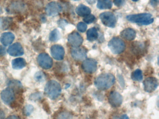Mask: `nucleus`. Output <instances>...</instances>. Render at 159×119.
I'll list each match as a JSON object with an SVG mask.
<instances>
[{"label":"nucleus","mask_w":159,"mask_h":119,"mask_svg":"<svg viewBox=\"0 0 159 119\" xmlns=\"http://www.w3.org/2000/svg\"><path fill=\"white\" fill-rule=\"evenodd\" d=\"M114 76L111 73L101 74L95 81V85L100 90H107L110 88L115 82Z\"/></svg>","instance_id":"1"},{"label":"nucleus","mask_w":159,"mask_h":119,"mask_svg":"<svg viewBox=\"0 0 159 119\" xmlns=\"http://www.w3.org/2000/svg\"><path fill=\"white\" fill-rule=\"evenodd\" d=\"M44 90L50 98L56 99L61 94V86L59 83L54 80H52L46 84Z\"/></svg>","instance_id":"2"},{"label":"nucleus","mask_w":159,"mask_h":119,"mask_svg":"<svg viewBox=\"0 0 159 119\" xmlns=\"http://www.w3.org/2000/svg\"><path fill=\"white\" fill-rule=\"evenodd\" d=\"M126 19L131 22L143 25L151 24L153 21L152 15L148 13L130 15L126 16Z\"/></svg>","instance_id":"3"},{"label":"nucleus","mask_w":159,"mask_h":119,"mask_svg":"<svg viewBox=\"0 0 159 119\" xmlns=\"http://www.w3.org/2000/svg\"><path fill=\"white\" fill-rule=\"evenodd\" d=\"M108 46L113 54H120L124 51L125 44L120 38L114 37L109 42Z\"/></svg>","instance_id":"4"},{"label":"nucleus","mask_w":159,"mask_h":119,"mask_svg":"<svg viewBox=\"0 0 159 119\" xmlns=\"http://www.w3.org/2000/svg\"><path fill=\"white\" fill-rule=\"evenodd\" d=\"M102 23L107 27L112 28L115 26L116 18L114 14L111 12H104L99 16Z\"/></svg>","instance_id":"5"},{"label":"nucleus","mask_w":159,"mask_h":119,"mask_svg":"<svg viewBox=\"0 0 159 119\" xmlns=\"http://www.w3.org/2000/svg\"><path fill=\"white\" fill-rule=\"evenodd\" d=\"M39 65L44 69L51 68L53 65V61L51 57L45 53L40 54L38 57Z\"/></svg>","instance_id":"6"},{"label":"nucleus","mask_w":159,"mask_h":119,"mask_svg":"<svg viewBox=\"0 0 159 119\" xmlns=\"http://www.w3.org/2000/svg\"><path fill=\"white\" fill-rule=\"evenodd\" d=\"M15 95L13 89L11 87H8L4 89L1 93L2 99L7 105L11 104L15 99Z\"/></svg>","instance_id":"7"},{"label":"nucleus","mask_w":159,"mask_h":119,"mask_svg":"<svg viewBox=\"0 0 159 119\" xmlns=\"http://www.w3.org/2000/svg\"><path fill=\"white\" fill-rule=\"evenodd\" d=\"M143 85L145 91L148 93H151L157 88L158 86V80L154 77H148L145 79Z\"/></svg>","instance_id":"8"},{"label":"nucleus","mask_w":159,"mask_h":119,"mask_svg":"<svg viewBox=\"0 0 159 119\" xmlns=\"http://www.w3.org/2000/svg\"><path fill=\"white\" fill-rule=\"evenodd\" d=\"M72 57L76 60H82L87 56V50L83 47H74L71 50Z\"/></svg>","instance_id":"9"},{"label":"nucleus","mask_w":159,"mask_h":119,"mask_svg":"<svg viewBox=\"0 0 159 119\" xmlns=\"http://www.w3.org/2000/svg\"><path fill=\"white\" fill-rule=\"evenodd\" d=\"M83 69L87 73H93L96 71L97 68V62L93 59L85 60L82 65Z\"/></svg>","instance_id":"10"},{"label":"nucleus","mask_w":159,"mask_h":119,"mask_svg":"<svg viewBox=\"0 0 159 119\" xmlns=\"http://www.w3.org/2000/svg\"><path fill=\"white\" fill-rule=\"evenodd\" d=\"M108 100L110 104L112 107H118L121 105L123 98L120 93L116 91H112L110 94Z\"/></svg>","instance_id":"11"},{"label":"nucleus","mask_w":159,"mask_h":119,"mask_svg":"<svg viewBox=\"0 0 159 119\" xmlns=\"http://www.w3.org/2000/svg\"><path fill=\"white\" fill-rule=\"evenodd\" d=\"M51 54L55 59L62 60L65 56V50L61 46L55 45L51 47Z\"/></svg>","instance_id":"12"},{"label":"nucleus","mask_w":159,"mask_h":119,"mask_svg":"<svg viewBox=\"0 0 159 119\" xmlns=\"http://www.w3.org/2000/svg\"><path fill=\"white\" fill-rule=\"evenodd\" d=\"M68 41L70 44L74 47L80 46L82 43L83 39L78 33L73 32L69 34Z\"/></svg>","instance_id":"13"},{"label":"nucleus","mask_w":159,"mask_h":119,"mask_svg":"<svg viewBox=\"0 0 159 119\" xmlns=\"http://www.w3.org/2000/svg\"><path fill=\"white\" fill-rule=\"evenodd\" d=\"M62 10L61 5L56 2H52L47 5L46 11L49 16H54L57 15Z\"/></svg>","instance_id":"14"},{"label":"nucleus","mask_w":159,"mask_h":119,"mask_svg":"<svg viewBox=\"0 0 159 119\" xmlns=\"http://www.w3.org/2000/svg\"><path fill=\"white\" fill-rule=\"evenodd\" d=\"M8 53L13 56H18L24 54V51L23 46L19 43H16L9 47Z\"/></svg>","instance_id":"15"},{"label":"nucleus","mask_w":159,"mask_h":119,"mask_svg":"<svg viewBox=\"0 0 159 119\" xmlns=\"http://www.w3.org/2000/svg\"><path fill=\"white\" fill-rule=\"evenodd\" d=\"M15 39V35L11 32L2 33L0 37V42L5 46L11 44Z\"/></svg>","instance_id":"16"},{"label":"nucleus","mask_w":159,"mask_h":119,"mask_svg":"<svg viewBox=\"0 0 159 119\" xmlns=\"http://www.w3.org/2000/svg\"><path fill=\"white\" fill-rule=\"evenodd\" d=\"M121 36L125 40L131 41L136 37V32L134 29L130 28L125 29L121 33Z\"/></svg>","instance_id":"17"},{"label":"nucleus","mask_w":159,"mask_h":119,"mask_svg":"<svg viewBox=\"0 0 159 119\" xmlns=\"http://www.w3.org/2000/svg\"><path fill=\"white\" fill-rule=\"evenodd\" d=\"M26 62L24 59L18 58L15 59L12 61V66L15 69L19 70L25 67Z\"/></svg>","instance_id":"18"},{"label":"nucleus","mask_w":159,"mask_h":119,"mask_svg":"<svg viewBox=\"0 0 159 119\" xmlns=\"http://www.w3.org/2000/svg\"><path fill=\"white\" fill-rule=\"evenodd\" d=\"M76 12L79 16H84L89 15L91 13V10L88 7L80 4L76 8Z\"/></svg>","instance_id":"19"},{"label":"nucleus","mask_w":159,"mask_h":119,"mask_svg":"<svg viewBox=\"0 0 159 119\" xmlns=\"http://www.w3.org/2000/svg\"><path fill=\"white\" fill-rule=\"evenodd\" d=\"M112 5V2L110 0H98V2L97 7L99 9H110Z\"/></svg>","instance_id":"20"},{"label":"nucleus","mask_w":159,"mask_h":119,"mask_svg":"<svg viewBox=\"0 0 159 119\" xmlns=\"http://www.w3.org/2000/svg\"><path fill=\"white\" fill-rule=\"evenodd\" d=\"M98 37V33L95 28H91L88 30L87 32V38L88 41L93 42L96 40Z\"/></svg>","instance_id":"21"},{"label":"nucleus","mask_w":159,"mask_h":119,"mask_svg":"<svg viewBox=\"0 0 159 119\" xmlns=\"http://www.w3.org/2000/svg\"><path fill=\"white\" fill-rule=\"evenodd\" d=\"M131 77L134 81L140 82L143 79L142 71L139 69L136 70L132 73Z\"/></svg>","instance_id":"22"},{"label":"nucleus","mask_w":159,"mask_h":119,"mask_svg":"<svg viewBox=\"0 0 159 119\" xmlns=\"http://www.w3.org/2000/svg\"><path fill=\"white\" fill-rule=\"evenodd\" d=\"M60 37V34L59 31L57 29H55L51 33L49 38H50V41L52 42H56V41L59 40Z\"/></svg>","instance_id":"23"},{"label":"nucleus","mask_w":159,"mask_h":119,"mask_svg":"<svg viewBox=\"0 0 159 119\" xmlns=\"http://www.w3.org/2000/svg\"><path fill=\"white\" fill-rule=\"evenodd\" d=\"M35 80L39 82H43L45 79V76L43 73L42 72H38L34 76Z\"/></svg>","instance_id":"24"},{"label":"nucleus","mask_w":159,"mask_h":119,"mask_svg":"<svg viewBox=\"0 0 159 119\" xmlns=\"http://www.w3.org/2000/svg\"><path fill=\"white\" fill-rule=\"evenodd\" d=\"M95 20V17L93 15H89L85 16V17L84 19V21L88 24L93 23Z\"/></svg>","instance_id":"25"},{"label":"nucleus","mask_w":159,"mask_h":119,"mask_svg":"<svg viewBox=\"0 0 159 119\" xmlns=\"http://www.w3.org/2000/svg\"><path fill=\"white\" fill-rule=\"evenodd\" d=\"M78 29L81 32H84L87 29V26L85 23L80 22L77 25Z\"/></svg>","instance_id":"26"},{"label":"nucleus","mask_w":159,"mask_h":119,"mask_svg":"<svg viewBox=\"0 0 159 119\" xmlns=\"http://www.w3.org/2000/svg\"><path fill=\"white\" fill-rule=\"evenodd\" d=\"M57 119H71V115L68 112H62L58 115Z\"/></svg>","instance_id":"27"},{"label":"nucleus","mask_w":159,"mask_h":119,"mask_svg":"<svg viewBox=\"0 0 159 119\" xmlns=\"http://www.w3.org/2000/svg\"><path fill=\"white\" fill-rule=\"evenodd\" d=\"M33 110H34V108H33L32 105H28V106H27L25 108V114H26L27 115L29 116V115L31 114L32 112L33 111Z\"/></svg>","instance_id":"28"},{"label":"nucleus","mask_w":159,"mask_h":119,"mask_svg":"<svg viewBox=\"0 0 159 119\" xmlns=\"http://www.w3.org/2000/svg\"><path fill=\"white\" fill-rule=\"evenodd\" d=\"M113 2L116 6L120 7L125 3V0H114Z\"/></svg>","instance_id":"29"},{"label":"nucleus","mask_w":159,"mask_h":119,"mask_svg":"<svg viewBox=\"0 0 159 119\" xmlns=\"http://www.w3.org/2000/svg\"><path fill=\"white\" fill-rule=\"evenodd\" d=\"M40 97H41V95L39 94H38V93L37 94H33V95H31V98H32L33 99H38Z\"/></svg>","instance_id":"30"},{"label":"nucleus","mask_w":159,"mask_h":119,"mask_svg":"<svg viewBox=\"0 0 159 119\" xmlns=\"http://www.w3.org/2000/svg\"><path fill=\"white\" fill-rule=\"evenodd\" d=\"M5 118V113L2 111L0 110V119H4Z\"/></svg>","instance_id":"31"},{"label":"nucleus","mask_w":159,"mask_h":119,"mask_svg":"<svg viewBox=\"0 0 159 119\" xmlns=\"http://www.w3.org/2000/svg\"><path fill=\"white\" fill-rule=\"evenodd\" d=\"M7 119H20L19 117H17V116L16 115H11V116H9L8 118H7Z\"/></svg>","instance_id":"32"},{"label":"nucleus","mask_w":159,"mask_h":119,"mask_svg":"<svg viewBox=\"0 0 159 119\" xmlns=\"http://www.w3.org/2000/svg\"><path fill=\"white\" fill-rule=\"evenodd\" d=\"M0 54L2 55H4L5 54V49L2 46L0 47Z\"/></svg>","instance_id":"33"},{"label":"nucleus","mask_w":159,"mask_h":119,"mask_svg":"<svg viewBox=\"0 0 159 119\" xmlns=\"http://www.w3.org/2000/svg\"><path fill=\"white\" fill-rule=\"evenodd\" d=\"M85 1L90 4H94L96 2V0H85Z\"/></svg>","instance_id":"34"},{"label":"nucleus","mask_w":159,"mask_h":119,"mask_svg":"<svg viewBox=\"0 0 159 119\" xmlns=\"http://www.w3.org/2000/svg\"><path fill=\"white\" fill-rule=\"evenodd\" d=\"M120 119H129V118L126 114H123L122 115Z\"/></svg>","instance_id":"35"},{"label":"nucleus","mask_w":159,"mask_h":119,"mask_svg":"<svg viewBox=\"0 0 159 119\" xmlns=\"http://www.w3.org/2000/svg\"><path fill=\"white\" fill-rule=\"evenodd\" d=\"M151 1L152 4H156L158 3V0H151Z\"/></svg>","instance_id":"36"},{"label":"nucleus","mask_w":159,"mask_h":119,"mask_svg":"<svg viewBox=\"0 0 159 119\" xmlns=\"http://www.w3.org/2000/svg\"><path fill=\"white\" fill-rule=\"evenodd\" d=\"M133 1H134V2H137V1H138V0H133Z\"/></svg>","instance_id":"37"},{"label":"nucleus","mask_w":159,"mask_h":119,"mask_svg":"<svg viewBox=\"0 0 159 119\" xmlns=\"http://www.w3.org/2000/svg\"><path fill=\"white\" fill-rule=\"evenodd\" d=\"M74 1H80V0H74Z\"/></svg>","instance_id":"38"}]
</instances>
